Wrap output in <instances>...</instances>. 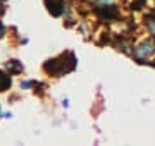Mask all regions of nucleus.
<instances>
[{"label":"nucleus","instance_id":"nucleus-1","mask_svg":"<svg viewBox=\"0 0 155 146\" xmlns=\"http://www.w3.org/2000/svg\"><path fill=\"white\" fill-rule=\"evenodd\" d=\"M76 67V57L72 53H62L59 59H52L45 64V71L48 74H54V76H61L64 72H69Z\"/></svg>","mask_w":155,"mask_h":146},{"label":"nucleus","instance_id":"nucleus-2","mask_svg":"<svg viewBox=\"0 0 155 146\" xmlns=\"http://www.w3.org/2000/svg\"><path fill=\"white\" fill-rule=\"evenodd\" d=\"M97 14L102 19H107V21L117 19V16H119V12H117V9L114 5H98L97 7Z\"/></svg>","mask_w":155,"mask_h":146},{"label":"nucleus","instance_id":"nucleus-3","mask_svg":"<svg viewBox=\"0 0 155 146\" xmlns=\"http://www.w3.org/2000/svg\"><path fill=\"white\" fill-rule=\"evenodd\" d=\"M45 4H47L48 12L52 16H61L64 12V2L62 0H45Z\"/></svg>","mask_w":155,"mask_h":146},{"label":"nucleus","instance_id":"nucleus-4","mask_svg":"<svg viewBox=\"0 0 155 146\" xmlns=\"http://www.w3.org/2000/svg\"><path fill=\"white\" fill-rule=\"evenodd\" d=\"M155 52V46H153V43H150V41H145V43H141V45L134 50V55L136 57H148V55H152Z\"/></svg>","mask_w":155,"mask_h":146},{"label":"nucleus","instance_id":"nucleus-5","mask_svg":"<svg viewBox=\"0 0 155 146\" xmlns=\"http://www.w3.org/2000/svg\"><path fill=\"white\" fill-rule=\"evenodd\" d=\"M12 84V81H11V76H7L5 72H2L0 71V91H5L9 90Z\"/></svg>","mask_w":155,"mask_h":146},{"label":"nucleus","instance_id":"nucleus-6","mask_svg":"<svg viewBox=\"0 0 155 146\" xmlns=\"http://www.w3.org/2000/svg\"><path fill=\"white\" fill-rule=\"evenodd\" d=\"M7 69L11 71V74H17V72L22 71V65H21L19 60H9L7 62Z\"/></svg>","mask_w":155,"mask_h":146},{"label":"nucleus","instance_id":"nucleus-7","mask_svg":"<svg viewBox=\"0 0 155 146\" xmlns=\"http://www.w3.org/2000/svg\"><path fill=\"white\" fill-rule=\"evenodd\" d=\"M4 11H5V5H4V0H0V16L4 14Z\"/></svg>","mask_w":155,"mask_h":146},{"label":"nucleus","instance_id":"nucleus-8","mask_svg":"<svg viewBox=\"0 0 155 146\" xmlns=\"http://www.w3.org/2000/svg\"><path fill=\"white\" fill-rule=\"evenodd\" d=\"M4 31H5V28H4V26H2V24H0V38H2V36H4Z\"/></svg>","mask_w":155,"mask_h":146}]
</instances>
